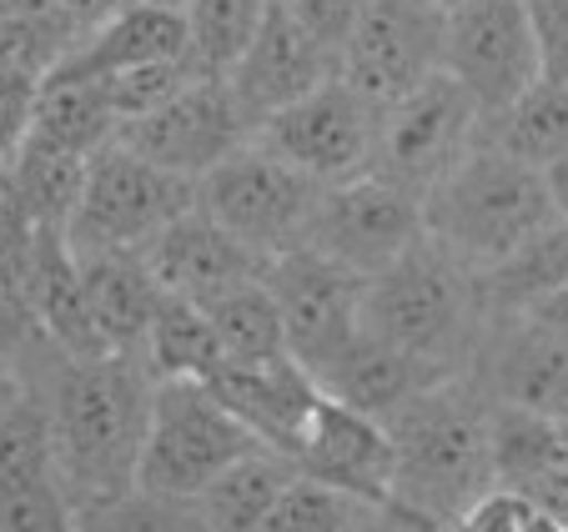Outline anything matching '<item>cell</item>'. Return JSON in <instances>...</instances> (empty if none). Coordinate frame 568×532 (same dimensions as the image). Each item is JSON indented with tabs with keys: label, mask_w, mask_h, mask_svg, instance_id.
I'll return each mask as SVG.
<instances>
[{
	"label": "cell",
	"mask_w": 568,
	"mask_h": 532,
	"mask_svg": "<svg viewBox=\"0 0 568 532\" xmlns=\"http://www.w3.org/2000/svg\"><path fill=\"white\" fill-rule=\"evenodd\" d=\"M26 387L51 422L55 472L75 508H97L136 488L156 377L141 357H71L51 337L21 362Z\"/></svg>",
	"instance_id": "1"
},
{
	"label": "cell",
	"mask_w": 568,
	"mask_h": 532,
	"mask_svg": "<svg viewBox=\"0 0 568 532\" xmlns=\"http://www.w3.org/2000/svg\"><path fill=\"white\" fill-rule=\"evenodd\" d=\"M397 452V492L438 518H458L473 498H483L494 482V402L478 392L468 372L443 377L423 387L418 397L383 417Z\"/></svg>",
	"instance_id": "2"
},
{
	"label": "cell",
	"mask_w": 568,
	"mask_h": 532,
	"mask_svg": "<svg viewBox=\"0 0 568 532\" xmlns=\"http://www.w3.org/2000/svg\"><path fill=\"white\" fill-rule=\"evenodd\" d=\"M488 317L494 311L483 301L478 272L453 262L428 236L387 272H377L363 297V327L413 351L443 377H463L473 367Z\"/></svg>",
	"instance_id": "3"
},
{
	"label": "cell",
	"mask_w": 568,
	"mask_h": 532,
	"mask_svg": "<svg viewBox=\"0 0 568 532\" xmlns=\"http://www.w3.org/2000/svg\"><path fill=\"white\" fill-rule=\"evenodd\" d=\"M554 222L558 212L548 202L544 171L508 156L488 131L423 202L428 242L443 246L468 272L498 266L508 252H518L528 236Z\"/></svg>",
	"instance_id": "4"
},
{
	"label": "cell",
	"mask_w": 568,
	"mask_h": 532,
	"mask_svg": "<svg viewBox=\"0 0 568 532\" xmlns=\"http://www.w3.org/2000/svg\"><path fill=\"white\" fill-rule=\"evenodd\" d=\"M252 452H262L257 432L206 382H156L136 488L166 492V498H202L232 462Z\"/></svg>",
	"instance_id": "5"
},
{
	"label": "cell",
	"mask_w": 568,
	"mask_h": 532,
	"mask_svg": "<svg viewBox=\"0 0 568 532\" xmlns=\"http://www.w3.org/2000/svg\"><path fill=\"white\" fill-rule=\"evenodd\" d=\"M322 192L327 186L312 182L307 171H297L292 161H282L277 151H267L252 136L247 146L216 161L196 182V206L216 226H226L242 246H252L257 256L272 262V256L307 242Z\"/></svg>",
	"instance_id": "6"
},
{
	"label": "cell",
	"mask_w": 568,
	"mask_h": 532,
	"mask_svg": "<svg viewBox=\"0 0 568 532\" xmlns=\"http://www.w3.org/2000/svg\"><path fill=\"white\" fill-rule=\"evenodd\" d=\"M483 131H488V116L478 111V101L448 71H438L418 91L377 111L367 171L393 182L397 192L428 202L433 186L483 141Z\"/></svg>",
	"instance_id": "7"
},
{
	"label": "cell",
	"mask_w": 568,
	"mask_h": 532,
	"mask_svg": "<svg viewBox=\"0 0 568 532\" xmlns=\"http://www.w3.org/2000/svg\"><path fill=\"white\" fill-rule=\"evenodd\" d=\"M196 206V182L111 141L87 166V192L71 222L75 252H141L161 226Z\"/></svg>",
	"instance_id": "8"
},
{
	"label": "cell",
	"mask_w": 568,
	"mask_h": 532,
	"mask_svg": "<svg viewBox=\"0 0 568 532\" xmlns=\"http://www.w3.org/2000/svg\"><path fill=\"white\" fill-rule=\"evenodd\" d=\"M443 71L478 101L488 121L544 81L524 0H463L443 21Z\"/></svg>",
	"instance_id": "9"
},
{
	"label": "cell",
	"mask_w": 568,
	"mask_h": 532,
	"mask_svg": "<svg viewBox=\"0 0 568 532\" xmlns=\"http://www.w3.org/2000/svg\"><path fill=\"white\" fill-rule=\"evenodd\" d=\"M443 21L448 11L433 0H363L337 51V75L377 111L393 106L443 71Z\"/></svg>",
	"instance_id": "10"
},
{
	"label": "cell",
	"mask_w": 568,
	"mask_h": 532,
	"mask_svg": "<svg viewBox=\"0 0 568 532\" xmlns=\"http://www.w3.org/2000/svg\"><path fill=\"white\" fill-rule=\"evenodd\" d=\"M423 236H428V226H423L418 196L397 192L393 182L363 171L353 182H337L322 192L302 246L373 282L397 256H408Z\"/></svg>",
	"instance_id": "11"
},
{
	"label": "cell",
	"mask_w": 568,
	"mask_h": 532,
	"mask_svg": "<svg viewBox=\"0 0 568 532\" xmlns=\"http://www.w3.org/2000/svg\"><path fill=\"white\" fill-rule=\"evenodd\" d=\"M267 287H272V297H277L287 351L312 377L363 331L367 277H357L347 266L317 256L312 246H292V252L272 256Z\"/></svg>",
	"instance_id": "12"
},
{
	"label": "cell",
	"mask_w": 568,
	"mask_h": 532,
	"mask_svg": "<svg viewBox=\"0 0 568 532\" xmlns=\"http://www.w3.org/2000/svg\"><path fill=\"white\" fill-rule=\"evenodd\" d=\"M252 136H257V126L247 121V111H242L236 91L226 85V75H196L166 106L126 121L116 141H126L136 156L176 171L186 182H202L216 161L242 151Z\"/></svg>",
	"instance_id": "13"
},
{
	"label": "cell",
	"mask_w": 568,
	"mask_h": 532,
	"mask_svg": "<svg viewBox=\"0 0 568 532\" xmlns=\"http://www.w3.org/2000/svg\"><path fill=\"white\" fill-rule=\"evenodd\" d=\"M373 131H377V106L357 96L343 75H333L302 101H292L277 116L262 121L257 141L267 151H277L282 161H292L297 171H307L312 182L337 186L367 171Z\"/></svg>",
	"instance_id": "14"
},
{
	"label": "cell",
	"mask_w": 568,
	"mask_h": 532,
	"mask_svg": "<svg viewBox=\"0 0 568 532\" xmlns=\"http://www.w3.org/2000/svg\"><path fill=\"white\" fill-rule=\"evenodd\" d=\"M468 377L494 407L568 417V331L534 311H498L488 317Z\"/></svg>",
	"instance_id": "15"
},
{
	"label": "cell",
	"mask_w": 568,
	"mask_h": 532,
	"mask_svg": "<svg viewBox=\"0 0 568 532\" xmlns=\"http://www.w3.org/2000/svg\"><path fill=\"white\" fill-rule=\"evenodd\" d=\"M0 532H81V508L55 472L41 397H26L0 422Z\"/></svg>",
	"instance_id": "16"
},
{
	"label": "cell",
	"mask_w": 568,
	"mask_h": 532,
	"mask_svg": "<svg viewBox=\"0 0 568 532\" xmlns=\"http://www.w3.org/2000/svg\"><path fill=\"white\" fill-rule=\"evenodd\" d=\"M297 472L312 482L347 492L363 502H383L397 492V452H393V432L383 417L357 412V407L337 402L333 392H322L317 407L307 417L297 448Z\"/></svg>",
	"instance_id": "17"
},
{
	"label": "cell",
	"mask_w": 568,
	"mask_h": 532,
	"mask_svg": "<svg viewBox=\"0 0 568 532\" xmlns=\"http://www.w3.org/2000/svg\"><path fill=\"white\" fill-rule=\"evenodd\" d=\"M333 75H337L333 45H322L307 25L292 21L282 0H272L257 41H252L247 55L232 65L226 85L236 91V101H242L252 126H262L267 116H277L282 106L302 101L307 91H317L322 81H333Z\"/></svg>",
	"instance_id": "18"
},
{
	"label": "cell",
	"mask_w": 568,
	"mask_h": 532,
	"mask_svg": "<svg viewBox=\"0 0 568 532\" xmlns=\"http://www.w3.org/2000/svg\"><path fill=\"white\" fill-rule=\"evenodd\" d=\"M141 262H146V272L156 277V287L166 291V297H186V301H212L216 291L267 272V256L242 246L226 226H216L202 206L176 216L172 226H161V232L141 246Z\"/></svg>",
	"instance_id": "19"
},
{
	"label": "cell",
	"mask_w": 568,
	"mask_h": 532,
	"mask_svg": "<svg viewBox=\"0 0 568 532\" xmlns=\"http://www.w3.org/2000/svg\"><path fill=\"white\" fill-rule=\"evenodd\" d=\"M216 397L257 432L262 448L297 458L307 417L322 397V382L297 357H262V362H222L206 377Z\"/></svg>",
	"instance_id": "20"
},
{
	"label": "cell",
	"mask_w": 568,
	"mask_h": 532,
	"mask_svg": "<svg viewBox=\"0 0 568 532\" xmlns=\"http://www.w3.org/2000/svg\"><path fill=\"white\" fill-rule=\"evenodd\" d=\"M75 256H81V272H87V297L101 351L141 357L151 321H156L161 301H166V291L146 272L141 252H75Z\"/></svg>",
	"instance_id": "21"
},
{
	"label": "cell",
	"mask_w": 568,
	"mask_h": 532,
	"mask_svg": "<svg viewBox=\"0 0 568 532\" xmlns=\"http://www.w3.org/2000/svg\"><path fill=\"white\" fill-rule=\"evenodd\" d=\"M322 392H333L337 402L357 407V412H373V417H387L397 407L418 397L423 387L443 382V372H433L428 362H418L413 351L393 347L387 337L377 331H357L343 351H337L333 362L317 372Z\"/></svg>",
	"instance_id": "22"
},
{
	"label": "cell",
	"mask_w": 568,
	"mask_h": 532,
	"mask_svg": "<svg viewBox=\"0 0 568 532\" xmlns=\"http://www.w3.org/2000/svg\"><path fill=\"white\" fill-rule=\"evenodd\" d=\"M26 297H31L41 331L61 351H71V357H111V351H101L97 321H91L87 272H81V256L71 246V232H41Z\"/></svg>",
	"instance_id": "23"
},
{
	"label": "cell",
	"mask_w": 568,
	"mask_h": 532,
	"mask_svg": "<svg viewBox=\"0 0 568 532\" xmlns=\"http://www.w3.org/2000/svg\"><path fill=\"white\" fill-rule=\"evenodd\" d=\"M186 55V16L151 11V6H126L116 21H106L97 35L75 45L51 75L71 81H106V75L136 71L151 61H176Z\"/></svg>",
	"instance_id": "24"
},
{
	"label": "cell",
	"mask_w": 568,
	"mask_h": 532,
	"mask_svg": "<svg viewBox=\"0 0 568 532\" xmlns=\"http://www.w3.org/2000/svg\"><path fill=\"white\" fill-rule=\"evenodd\" d=\"M121 136V116L111 111L101 81H71V75H45L41 106H36L26 146H51L71 156H97Z\"/></svg>",
	"instance_id": "25"
},
{
	"label": "cell",
	"mask_w": 568,
	"mask_h": 532,
	"mask_svg": "<svg viewBox=\"0 0 568 532\" xmlns=\"http://www.w3.org/2000/svg\"><path fill=\"white\" fill-rule=\"evenodd\" d=\"M483 282V301L488 311H528L538 307L544 297L568 287V222L558 216L554 226L534 232L518 252H508L498 266L478 272Z\"/></svg>",
	"instance_id": "26"
},
{
	"label": "cell",
	"mask_w": 568,
	"mask_h": 532,
	"mask_svg": "<svg viewBox=\"0 0 568 532\" xmlns=\"http://www.w3.org/2000/svg\"><path fill=\"white\" fill-rule=\"evenodd\" d=\"M297 478V462L282 452H252V458L232 462L212 488L202 492V512L212 532H262V522L272 518L277 498L287 492V482Z\"/></svg>",
	"instance_id": "27"
},
{
	"label": "cell",
	"mask_w": 568,
	"mask_h": 532,
	"mask_svg": "<svg viewBox=\"0 0 568 532\" xmlns=\"http://www.w3.org/2000/svg\"><path fill=\"white\" fill-rule=\"evenodd\" d=\"M212 321L216 341H222L226 362H262V357H292L287 351V331H282V311L277 297L267 287V272L252 282L216 291L212 301H196Z\"/></svg>",
	"instance_id": "28"
},
{
	"label": "cell",
	"mask_w": 568,
	"mask_h": 532,
	"mask_svg": "<svg viewBox=\"0 0 568 532\" xmlns=\"http://www.w3.org/2000/svg\"><path fill=\"white\" fill-rule=\"evenodd\" d=\"M141 362H146V372L156 382H206L226 357H222V341H216L206 311L186 297H166L146 331Z\"/></svg>",
	"instance_id": "29"
},
{
	"label": "cell",
	"mask_w": 568,
	"mask_h": 532,
	"mask_svg": "<svg viewBox=\"0 0 568 532\" xmlns=\"http://www.w3.org/2000/svg\"><path fill=\"white\" fill-rule=\"evenodd\" d=\"M87 156L51 146H21V156L11 161V186L6 192L26 206L41 232H71L81 192H87Z\"/></svg>",
	"instance_id": "30"
},
{
	"label": "cell",
	"mask_w": 568,
	"mask_h": 532,
	"mask_svg": "<svg viewBox=\"0 0 568 532\" xmlns=\"http://www.w3.org/2000/svg\"><path fill=\"white\" fill-rule=\"evenodd\" d=\"M488 442H494V482L514 492H528L538 478L568 462L558 417L524 412V407H494Z\"/></svg>",
	"instance_id": "31"
},
{
	"label": "cell",
	"mask_w": 568,
	"mask_h": 532,
	"mask_svg": "<svg viewBox=\"0 0 568 532\" xmlns=\"http://www.w3.org/2000/svg\"><path fill=\"white\" fill-rule=\"evenodd\" d=\"M272 0H192L186 11V55L202 75H232L267 21Z\"/></svg>",
	"instance_id": "32"
},
{
	"label": "cell",
	"mask_w": 568,
	"mask_h": 532,
	"mask_svg": "<svg viewBox=\"0 0 568 532\" xmlns=\"http://www.w3.org/2000/svg\"><path fill=\"white\" fill-rule=\"evenodd\" d=\"M488 136H494L508 156L544 171L548 161L568 146V85L538 81L518 106H508L504 116L488 121Z\"/></svg>",
	"instance_id": "33"
},
{
	"label": "cell",
	"mask_w": 568,
	"mask_h": 532,
	"mask_svg": "<svg viewBox=\"0 0 568 532\" xmlns=\"http://www.w3.org/2000/svg\"><path fill=\"white\" fill-rule=\"evenodd\" d=\"M81 532H212L196 498H166V492L131 488L111 502L81 508Z\"/></svg>",
	"instance_id": "34"
},
{
	"label": "cell",
	"mask_w": 568,
	"mask_h": 532,
	"mask_svg": "<svg viewBox=\"0 0 568 532\" xmlns=\"http://www.w3.org/2000/svg\"><path fill=\"white\" fill-rule=\"evenodd\" d=\"M71 51H75V35L65 31V21L55 11L0 16V71L6 75L45 81Z\"/></svg>",
	"instance_id": "35"
},
{
	"label": "cell",
	"mask_w": 568,
	"mask_h": 532,
	"mask_svg": "<svg viewBox=\"0 0 568 532\" xmlns=\"http://www.w3.org/2000/svg\"><path fill=\"white\" fill-rule=\"evenodd\" d=\"M363 512H367L363 498H347V492L297 472L287 482V492L277 498L272 518L262 522V532H353L363 522Z\"/></svg>",
	"instance_id": "36"
},
{
	"label": "cell",
	"mask_w": 568,
	"mask_h": 532,
	"mask_svg": "<svg viewBox=\"0 0 568 532\" xmlns=\"http://www.w3.org/2000/svg\"><path fill=\"white\" fill-rule=\"evenodd\" d=\"M196 65L192 55H176V61H151V65H136V71H121V75H106L101 81V91H106L111 111L121 116V126L136 116H146V111L166 106V101L176 96V91H186V85L196 81Z\"/></svg>",
	"instance_id": "37"
},
{
	"label": "cell",
	"mask_w": 568,
	"mask_h": 532,
	"mask_svg": "<svg viewBox=\"0 0 568 532\" xmlns=\"http://www.w3.org/2000/svg\"><path fill=\"white\" fill-rule=\"evenodd\" d=\"M36 246H41V226L26 216V206L11 192H0V282L6 287H31Z\"/></svg>",
	"instance_id": "38"
},
{
	"label": "cell",
	"mask_w": 568,
	"mask_h": 532,
	"mask_svg": "<svg viewBox=\"0 0 568 532\" xmlns=\"http://www.w3.org/2000/svg\"><path fill=\"white\" fill-rule=\"evenodd\" d=\"M538 41V71L548 85H568V0H524Z\"/></svg>",
	"instance_id": "39"
},
{
	"label": "cell",
	"mask_w": 568,
	"mask_h": 532,
	"mask_svg": "<svg viewBox=\"0 0 568 532\" xmlns=\"http://www.w3.org/2000/svg\"><path fill=\"white\" fill-rule=\"evenodd\" d=\"M36 106H41V81L0 71V156L6 161L21 156L26 136H31Z\"/></svg>",
	"instance_id": "40"
},
{
	"label": "cell",
	"mask_w": 568,
	"mask_h": 532,
	"mask_svg": "<svg viewBox=\"0 0 568 532\" xmlns=\"http://www.w3.org/2000/svg\"><path fill=\"white\" fill-rule=\"evenodd\" d=\"M45 341L41 321H36V307L21 287H6L0 282V362L21 367L36 347Z\"/></svg>",
	"instance_id": "41"
},
{
	"label": "cell",
	"mask_w": 568,
	"mask_h": 532,
	"mask_svg": "<svg viewBox=\"0 0 568 532\" xmlns=\"http://www.w3.org/2000/svg\"><path fill=\"white\" fill-rule=\"evenodd\" d=\"M528 498L514 488H488L483 498H473L458 518L448 522V532H524Z\"/></svg>",
	"instance_id": "42"
},
{
	"label": "cell",
	"mask_w": 568,
	"mask_h": 532,
	"mask_svg": "<svg viewBox=\"0 0 568 532\" xmlns=\"http://www.w3.org/2000/svg\"><path fill=\"white\" fill-rule=\"evenodd\" d=\"M287 6V16L297 25H307L312 35H317L322 45H333V51H343L347 31H353L357 11H363V0H282Z\"/></svg>",
	"instance_id": "43"
},
{
	"label": "cell",
	"mask_w": 568,
	"mask_h": 532,
	"mask_svg": "<svg viewBox=\"0 0 568 532\" xmlns=\"http://www.w3.org/2000/svg\"><path fill=\"white\" fill-rule=\"evenodd\" d=\"M353 532H448V518H438V512L418 508L408 498H383V502H367L363 522Z\"/></svg>",
	"instance_id": "44"
},
{
	"label": "cell",
	"mask_w": 568,
	"mask_h": 532,
	"mask_svg": "<svg viewBox=\"0 0 568 532\" xmlns=\"http://www.w3.org/2000/svg\"><path fill=\"white\" fill-rule=\"evenodd\" d=\"M126 6H136V0H51V11L65 21V31L75 35V45L87 41V35H97L106 21H116Z\"/></svg>",
	"instance_id": "45"
},
{
	"label": "cell",
	"mask_w": 568,
	"mask_h": 532,
	"mask_svg": "<svg viewBox=\"0 0 568 532\" xmlns=\"http://www.w3.org/2000/svg\"><path fill=\"white\" fill-rule=\"evenodd\" d=\"M524 498H528V502H538L544 512H554V518L568 528V462H564V468H554L548 478H538L534 488L524 492Z\"/></svg>",
	"instance_id": "46"
},
{
	"label": "cell",
	"mask_w": 568,
	"mask_h": 532,
	"mask_svg": "<svg viewBox=\"0 0 568 532\" xmlns=\"http://www.w3.org/2000/svg\"><path fill=\"white\" fill-rule=\"evenodd\" d=\"M544 186H548V202H554V212L568 222V146L544 166Z\"/></svg>",
	"instance_id": "47"
},
{
	"label": "cell",
	"mask_w": 568,
	"mask_h": 532,
	"mask_svg": "<svg viewBox=\"0 0 568 532\" xmlns=\"http://www.w3.org/2000/svg\"><path fill=\"white\" fill-rule=\"evenodd\" d=\"M26 397V372L21 367H11V362H0V422L11 417V407Z\"/></svg>",
	"instance_id": "48"
},
{
	"label": "cell",
	"mask_w": 568,
	"mask_h": 532,
	"mask_svg": "<svg viewBox=\"0 0 568 532\" xmlns=\"http://www.w3.org/2000/svg\"><path fill=\"white\" fill-rule=\"evenodd\" d=\"M534 317H544V321H554L558 331H568V287L564 291H554V297H544L538 307H528Z\"/></svg>",
	"instance_id": "49"
},
{
	"label": "cell",
	"mask_w": 568,
	"mask_h": 532,
	"mask_svg": "<svg viewBox=\"0 0 568 532\" xmlns=\"http://www.w3.org/2000/svg\"><path fill=\"white\" fill-rule=\"evenodd\" d=\"M524 532H568L554 512H544L538 502H528V518H524Z\"/></svg>",
	"instance_id": "50"
},
{
	"label": "cell",
	"mask_w": 568,
	"mask_h": 532,
	"mask_svg": "<svg viewBox=\"0 0 568 532\" xmlns=\"http://www.w3.org/2000/svg\"><path fill=\"white\" fill-rule=\"evenodd\" d=\"M31 11H51V0H0V16H31Z\"/></svg>",
	"instance_id": "51"
},
{
	"label": "cell",
	"mask_w": 568,
	"mask_h": 532,
	"mask_svg": "<svg viewBox=\"0 0 568 532\" xmlns=\"http://www.w3.org/2000/svg\"><path fill=\"white\" fill-rule=\"evenodd\" d=\"M136 6H151V11H172V16L192 11V0H136Z\"/></svg>",
	"instance_id": "52"
},
{
	"label": "cell",
	"mask_w": 568,
	"mask_h": 532,
	"mask_svg": "<svg viewBox=\"0 0 568 532\" xmlns=\"http://www.w3.org/2000/svg\"><path fill=\"white\" fill-rule=\"evenodd\" d=\"M6 186H11V161L0 156V192H6Z\"/></svg>",
	"instance_id": "53"
},
{
	"label": "cell",
	"mask_w": 568,
	"mask_h": 532,
	"mask_svg": "<svg viewBox=\"0 0 568 532\" xmlns=\"http://www.w3.org/2000/svg\"><path fill=\"white\" fill-rule=\"evenodd\" d=\"M433 6H443V11H453V6H463V0H433Z\"/></svg>",
	"instance_id": "54"
},
{
	"label": "cell",
	"mask_w": 568,
	"mask_h": 532,
	"mask_svg": "<svg viewBox=\"0 0 568 532\" xmlns=\"http://www.w3.org/2000/svg\"><path fill=\"white\" fill-rule=\"evenodd\" d=\"M558 427H564V452H568V417H558Z\"/></svg>",
	"instance_id": "55"
}]
</instances>
